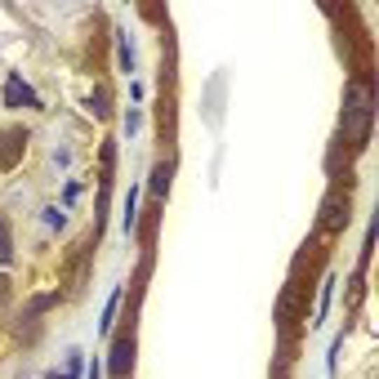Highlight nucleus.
<instances>
[{"mask_svg":"<svg viewBox=\"0 0 379 379\" xmlns=\"http://www.w3.org/2000/svg\"><path fill=\"white\" fill-rule=\"evenodd\" d=\"M371 116H375L371 81L366 76L348 81V90H344V139L352 148H366V139H371Z\"/></svg>","mask_w":379,"mask_h":379,"instance_id":"1","label":"nucleus"},{"mask_svg":"<svg viewBox=\"0 0 379 379\" xmlns=\"http://www.w3.org/2000/svg\"><path fill=\"white\" fill-rule=\"evenodd\" d=\"M22 148H27L22 130H0V170H14L22 161Z\"/></svg>","mask_w":379,"mask_h":379,"instance_id":"2","label":"nucleus"},{"mask_svg":"<svg viewBox=\"0 0 379 379\" xmlns=\"http://www.w3.org/2000/svg\"><path fill=\"white\" fill-rule=\"evenodd\" d=\"M344 223H348V197L330 192V201L322 205V232H339Z\"/></svg>","mask_w":379,"mask_h":379,"instance_id":"3","label":"nucleus"},{"mask_svg":"<svg viewBox=\"0 0 379 379\" xmlns=\"http://www.w3.org/2000/svg\"><path fill=\"white\" fill-rule=\"evenodd\" d=\"M130 366H134V335H120L112 344V361H107V371H112L116 379H125Z\"/></svg>","mask_w":379,"mask_h":379,"instance_id":"4","label":"nucleus"},{"mask_svg":"<svg viewBox=\"0 0 379 379\" xmlns=\"http://www.w3.org/2000/svg\"><path fill=\"white\" fill-rule=\"evenodd\" d=\"M85 263H90V241H81L76 254H71V273H67V290H81L85 286Z\"/></svg>","mask_w":379,"mask_h":379,"instance_id":"5","label":"nucleus"},{"mask_svg":"<svg viewBox=\"0 0 379 379\" xmlns=\"http://www.w3.org/2000/svg\"><path fill=\"white\" fill-rule=\"evenodd\" d=\"M5 107H36V94H32L18 76H9V85H5Z\"/></svg>","mask_w":379,"mask_h":379,"instance_id":"6","label":"nucleus"},{"mask_svg":"<svg viewBox=\"0 0 379 379\" xmlns=\"http://www.w3.org/2000/svg\"><path fill=\"white\" fill-rule=\"evenodd\" d=\"M170 174H174L170 161H161V165L152 170V197H165V192H170Z\"/></svg>","mask_w":379,"mask_h":379,"instance_id":"7","label":"nucleus"},{"mask_svg":"<svg viewBox=\"0 0 379 379\" xmlns=\"http://www.w3.org/2000/svg\"><path fill=\"white\" fill-rule=\"evenodd\" d=\"M0 263H14V241H9V219H0Z\"/></svg>","mask_w":379,"mask_h":379,"instance_id":"8","label":"nucleus"},{"mask_svg":"<svg viewBox=\"0 0 379 379\" xmlns=\"http://www.w3.org/2000/svg\"><path fill=\"white\" fill-rule=\"evenodd\" d=\"M90 112H94V116H107V112H112V107H107V90H94V94H90Z\"/></svg>","mask_w":379,"mask_h":379,"instance_id":"9","label":"nucleus"},{"mask_svg":"<svg viewBox=\"0 0 379 379\" xmlns=\"http://www.w3.org/2000/svg\"><path fill=\"white\" fill-rule=\"evenodd\" d=\"M116 308H120V290H116V295H112V299H107V308H103V330H107V326H112V317H116Z\"/></svg>","mask_w":379,"mask_h":379,"instance_id":"10","label":"nucleus"},{"mask_svg":"<svg viewBox=\"0 0 379 379\" xmlns=\"http://www.w3.org/2000/svg\"><path fill=\"white\" fill-rule=\"evenodd\" d=\"M67 223V214L63 210H54V205H50V210H45V228H63Z\"/></svg>","mask_w":379,"mask_h":379,"instance_id":"11","label":"nucleus"}]
</instances>
